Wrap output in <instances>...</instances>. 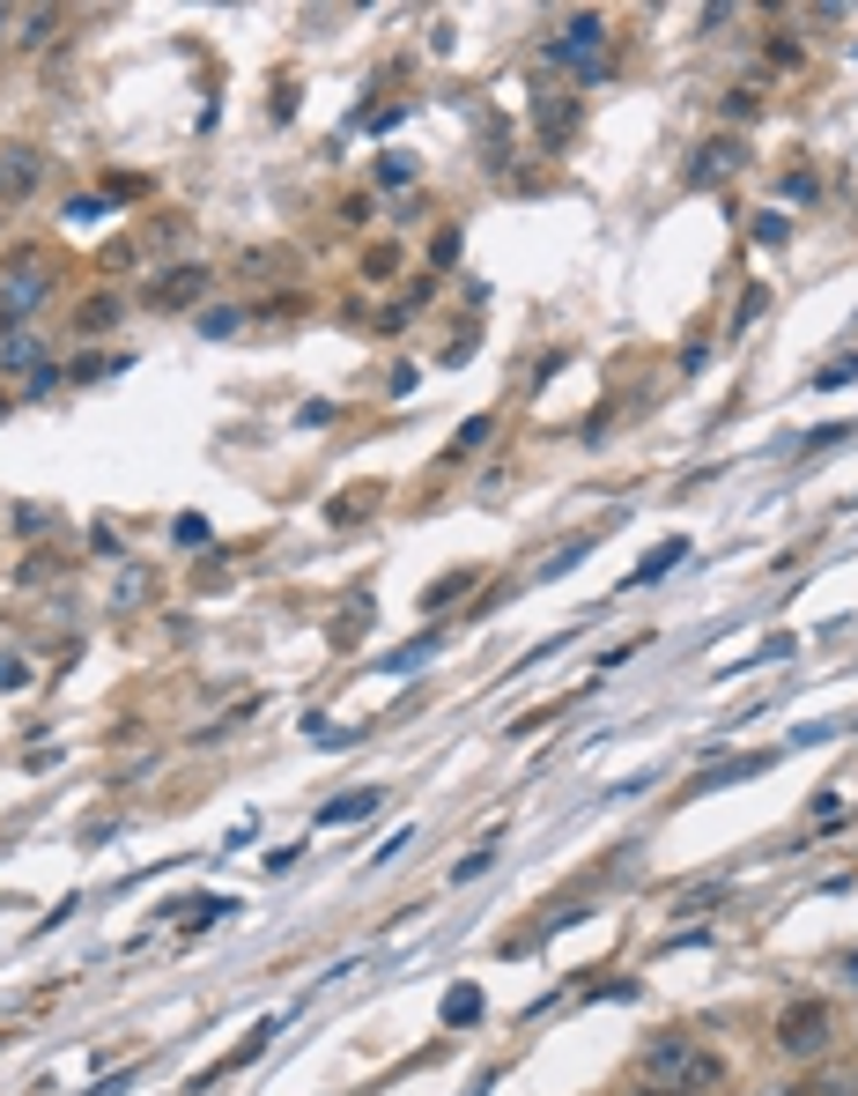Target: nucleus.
I'll return each instance as SVG.
<instances>
[{"label": "nucleus", "instance_id": "nucleus-1", "mask_svg": "<svg viewBox=\"0 0 858 1096\" xmlns=\"http://www.w3.org/2000/svg\"><path fill=\"white\" fill-rule=\"evenodd\" d=\"M829 1037H836V1022H829L821 1001H799V1008H784V1022H777V1053L784 1059H821Z\"/></svg>", "mask_w": 858, "mask_h": 1096}, {"label": "nucleus", "instance_id": "nucleus-2", "mask_svg": "<svg viewBox=\"0 0 858 1096\" xmlns=\"http://www.w3.org/2000/svg\"><path fill=\"white\" fill-rule=\"evenodd\" d=\"M193 296H207V267H170L164 282H149V304H164V311L193 304Z\"/></svg>", "mask_w": 858, "mask_h": 1096}, {"label": "nucleus", "instance_id": "nucleus-3", "mask_svg": "<svg viewBox=\"0 0 858 1096\" xmlns=\"http://www.w3.org/2000/svg\"><path fill=\"white\" fill-rule=\"evenodd\" d=\"M689 1037H652L644 1045V1074H666V1089H681V1074H689Z\"/></svg>", "mask_w": 858, "mask_h": 1096}, {"label": "nucleus", "instance_id": "nucleus-4", "mask_svg": "<svg viewBox=\"0 0 858 1096\" xmlns=\"http://www.w3.org/2000/svg\"><path fill=\"white\" fill-rule=\"evenodd\" d=\"M267 1037H274V1022H259V1030H252V1037H245V1045H238V1053H222V1059H215V1067H207L201 1082H193V1096H201V1089H215L222 1074H238V1067H252V1059L267 1053Z\"/></svg>", "mask_w": 858, "mask_h": 1096}, {"label": "nucleus", "instance_id": "nucleus-5", "mask_svg": "<svg viewBox=\"0 0 858 1096\" xmlns=\"http://www.w3.org/2000/svg\"><path fill=\"white\" fill-rule=\"evenodd\" d=\"M30 186H38V156H30V149H8V156H0V193L23 201Z\"/></svg>", "mask_w": 858, "mask_h": 1096}, {"label": "nucleus", "instance_id": "nucleus-6", "mask_svg": "<svg viewBox=\"0 0 858 1096\" xmlns=\"http://www.w3.org/2000/svg\"><path fill=\"white\" fill-rule=\"evenodd\" d=\"M377 807H385V793H377V786H356V793H341L319 823H356V815H377Z\"/></svg>", "mask_w": 858, "mask_h": 1096}, {"label": "nucleus", "instance_id": "nucleus-7", "mask_svg": "<svg viewBox=\"0 0 858 1096\" xmlns=\"http://www.w3.org/2000/svg\"><path fill=\"white\" fill-rule=\"evenodd\" d=\"M0 371H30V379H38V371H44L38 341H30V334H8V341H0Z\"/></svg>", "mask_w": 858, "mask_h": 1096}, {"label": "nucleus", "instance_id": "nucleus-8", "mask_svg": "<svg viewBox=\"0 0 858 1096\" xmlns=\"http://www.w3.org/2000/svg\"><path fill=\"white\" fill-rule=\"evenodd\" d=\"M681 556H689V541H666V548H652V556H644V571H637L629 586H652L658 571H666V563H681Z\"/></svg>", "mask_w": 858, "mask_h": 1096}, {"label": "nucleus", "instance_id": "nucleus-9", "mask_svg": "<svg viewBox=\"0 0 858 1096\" xmlns=\"http://www.w3.org/2000/svg\"><path fill=\"white\" fill-rule=\"evenodd\" d=\"M52 23H60L52 8H38V15H23V23H15V44H44V38H52Z\"/></svg>", "mask_w": 858, "mask_h": 1096}, {"label": "nucleus", "instance_id": "nucleus-10", "mask_svg": "<svg viewBox=\"0 0 858 1096\" xmlns=\"http://www.w3.org/2000/svg\"><path fill=\"white\" fill-rule=\"evenodd\" d=\"M482 437H489V416L459 422V437H451V460H466V453H474V445H482Z\"/></svg>", "mask_w": 858, "mask_h": 1096}, {"label": "nucleus", "instance_id": "nucleus-11", "mask_svg": "<svg viewBox=\"0 0 858 1096\" xmlns=\"http://www.w3.org/2000/svg\"><path fill=\"white\" fill-rule=\"evenodd\" d=\"M445 1015H451V1022H474V1015H482V993H474V985H459Z\"/></svg>", "mask_w": 858, "mask_h": 1096}, {"label": "nucleus", "instance_id": "nucleus-12", "mask_svg": "<svg viewBox=\"0 0 858 1096\" xmlns=\"http://www.w3.org/2000/svg\"><path fill=\"white\" fill-rule=\"evenodd\" d=\"M451 592H466V571H451V578H437V586L422 592V608H445Z\"/></svg>", "mask_w": 858, "mask_h": 1096}, {"label": "nucleus", "instance_id": "nucleus-13", "mask_svg": "<svg viewBox=\"0 0 858 1096\" xmlns=\"http://www.w3.org/2000/svg\"><path fill=\"white\" fill-rule=\"evenodd\" d=\"M112 319H119V304H112V296H97V304H89V311H82V327H89V334H104Z\"/></svg>", "mask_w": 858, "mask_h": 1096}, {"label": "nucleus", "instance_id": "nucleus-14", "mask_svg": "<svg viewBox=\"0 0 858 1096\" xmlns=\"http://www.w3.org/2000/svg\"><path fill=\"white\" fill-rule=\"evenodd\" d=\"M112 371H126V356H89V364H75V379H112Z\"/></svg>", "mask_w": 858, "mask_h": 1096}, {"label": "nucleus", "instance_id": "nucleus-15", "mask_svg": "<svg viewBox=\"0 0 858 1096\" xmlns=\"http://www.w3.org/2000/svg\"><path fill=\"white\" fill-rule=\"evenodd\" d=\"M97 215H112L97 193H82V201H67V222H97Z\"/></svg>", "mask_w": 858, "mask_h": 1096}, {"label": "nucleus", "instance_id": "nucleus-16", "mask_svg": "<svg viewBox=\"0 0 858 1096\" xmlns=\"http://www.w3.org/2000/svg\"><path fill=\"white\" fill-rule=\"evenodd\" d=\"M201 334H207V341H222V334H238V311H207V319H201Z\"/></svg>", "mask_w": 858, "mask_h": 1096}, {"label": "nucleus", "instance_id": "nucleus-17", "mask_svg": "<svg viewBox=\"0 0 858 1096\" xmlns=\"http://www.w3.org/2000/svg\"><path fill=\"white\" fill-rule=\"evenodd\" d=\"M377 178H385V186H408L414 164H408V156H385V164H377Z\"/></svg>", "mask_w": 858, "mask_h": 1096}, {"label": "nucleus", "instance_id": "nucleus-18", "mask_svg": "<svg viewBox=\"0 0 858 1096\" xmlns=\"http://www.w3.org/2000/svg\"><path fill=\"white\" fill-rule=\"evenodd\" d=\"M482 867H489V844H482V852H466V859H459V867H451V882H474V875H482Z\"/></svg>", "mask_w": 858, "mask_h": 1096}, {"label": "nucleus", "instance_id": "nucleus-19", "mask_svg": "<svg viewBox=\"0 0 858 1096\" xmlns=\"http://www.w3.org/2000/svg\"><path fill=\"white\" fill-rule=\"evenodd\" d=\"M393 267H400L393 253H370V259H363V275H370V282H393Z\"/></svg>", "mask_w": 858, "mask_h": 1096}, {"label": "nucleus", "instance_id": "nucleus-20", "mask_svg": "<svg viewBox=\"0 0 858 1096\" xmlns=\"http://www.w3.org/2000/svg\"><path fill=\"white\" fill-rule=\"evenodd\" d=\"M718 896H726V882H703V889H689V904H681V912H703V904H718Z\"/></svg>", "mask_w": 858, "mask_h": 1096}, {"label": "nucleus", "instance_id": "nucleus-21", "mask_svg": "<svg viewBox=\"0 0 858 1096\" xmlns=\"http://www.w3.org/2000/svg\"><path fill=\"white\" fill-rule=\"evenodd\" d=\"M23 681H30V667H23V660H0V689H23Z\"/></svg>", "mask_w": 858, "mask_h": 1096}, {"label": "nucleus", "instance_id": "nucleus-22", "mask_svg": "<svg viewBox=\"0 0 858 1096\" xmlns=\"http://www.w3.org/2000/svg\"><path fill=\"white\" fill-rule=\"evenodd\" d=\"M637 1096H689V1089H658V1082H644V1089H637Z\"/></svg>", "mask_w": 858, "mask_h": 1096}, {"label": "nucleus", "instance_id": "nucleus-23", "mask_svg": "<svg viewBox=\"0 0 858 1096\" xmlns=\"http://www.w3.org/2000/svg\"><path fill=\"white\" fill-rule=\"evenodd\" d=\"M844 978H858V948H844Z\"/></svg>", "mask_w": 858, "mask_h": 1096}]
</instances>
